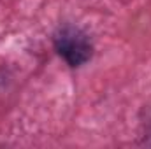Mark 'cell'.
Masks as SVG:
<instances>
[{
  "label": "cell",
  "instance_id": "cell-1",
  "mask_svg": "<svg viewBox=\"0 0 151 149\" xmlns=\"http://www.w3.org/2000/svg\"><path fill=\"white\" fill-rule=\"evenodd\" d=\"M53 44L56 53L74 69L84 65L93 56V44L90 37L74 25L60 27L53 35Z\"/></svg>",
  "mask_w": 151,
  "mask_h": 149
}]
</instances>
